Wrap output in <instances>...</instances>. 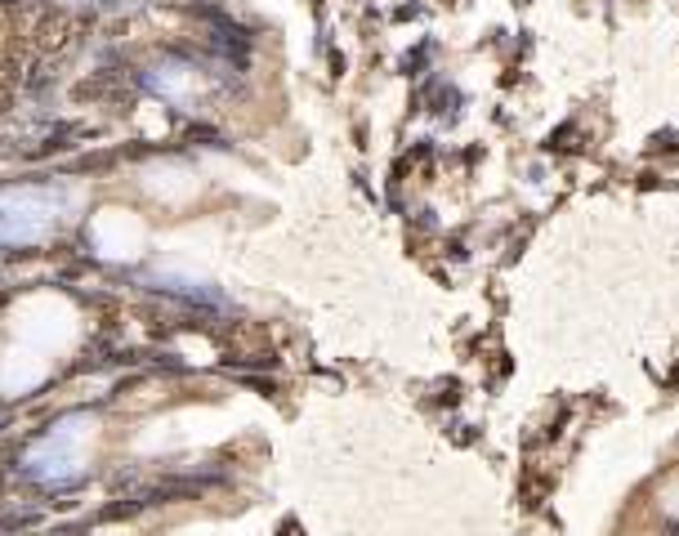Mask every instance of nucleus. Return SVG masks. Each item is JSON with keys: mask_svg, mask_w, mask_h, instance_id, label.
<instances>
[{"mask_svg": "<svg viewBox=\"0 0 679 536\" xmlns=\"http://www.w3.org/2000/svg\"><path fill=\"white\" fill-rule=\"evenodd\" d=\"M67 211V192L54 183H23L0 192V242L32 246L58 228Z\"/></svg>", "mask_w": 679, "mask_h": 536, "instance_id": "obj_1", "label": "nucleus"}, {"mask_svg": "<svg viewBox=\"0 0 679 536\" xmlns=\"http://www.w3.org/2000/svg\"><path fill=\"white\" fill-rule=\"evenodd\" d=\"M81 474V447H77V429L58 425L49 438H41L27 456V479L45 483V488H63Z\"/></svg>", "mask_w": 679, "mask_h": 536, "instance_id": "obj_2", "label": "nucleus"}, {"mask_svg": "<svg viewBox=\"0 0 679 536\" xmlns=\"http://www.w3.org/2000/svg\"><path fill=\"white\" fill-rule=\"evenodd\" d=\"M153 282L162 291H179L188 300H201V304H224V295H215L207 282H192V278H179V273H153Z\"/></svg>", "mask_w": 679, "mask_h": 536, "instance_id": "obj_3", "label": "nucleus"}]
</instances>
